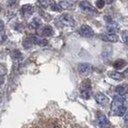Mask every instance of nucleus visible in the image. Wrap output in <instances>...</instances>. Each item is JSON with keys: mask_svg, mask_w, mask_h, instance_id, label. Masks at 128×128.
<instances>
[{"mask_svg": "<svg viewBox=\"0 0 128 128\" xmlns=\"http://www.w3.org/2000/svg\"><path fill=\"white\" fill-rule=\"evenodd\" d=\"M80 93H81V96L84 98V99H88L90 98V95H91V82L89 79H85L81 85H80Z\"/></svg>", "mask_w": 128, "mask_h": 128, "instance_id": "nucleus-1", "label": "nucleus"}, {"mask_svg": "<svg viewBox=\"0 0 128 128\" xmlns=\"http://www.w3.org/2000/svg\"><path fill=\"white\" fill-rule=\"evenodd\" d=\"M125 105V97L122 96V95H116L114 96L113 98V101H112V105H111V113H113L116 109H118L119 107Z\"/></svg>", "mask_w": 128, "mask_h": 128, "instance_id": "nucleus-2", "label": "nucleus"}, {"mask_svg": "<svg viewBox=\"0 0 128 128\" xmlns=\"http://www.w3.org/2000/svg\"><path fill=\"white\" fill-rule=\"evenodd\" d=\"M78 33H79L82 37H85V38H90V37H92V36L94 35V31H93V29H92L90 26L86 25V24L82 25V26L79 28Z\"/></svg>", "mask_w": 128, "mask_h": 128, "instance_id": "nucleus-3", "label": "nucleus"}, {"mask_svg": "<svg viewBox=\"0 0 128 128\" xmlns=\"http://www.w3.org/2000/svg\"><path fill=\"white\" fill-rule=\"evenodd\" d=\"M92 71V66L89 63H80L78 65V72L82 76H87L91 73Z\"/></svg>", "mask_w": 128, "mask_h": 128, "instance_id": "nucleus-4", "label": "nucleus"}, {"mask_svg": "<svg viewBox=\"0 0 128 128\" xmlns=\"http://www.w3.org/2000/svg\"><path fill=\"white\" fill-rule=\"evenodd\" d=\"M79 5H80V8L84 12H86V13H89V14H95V13H97L96 8H94L88 1H81Z\"/></svg>", "mask_w": 128, "mask_h": 128, "instance_id": "nucleus-5", "label": "nucleus"}, {"mask_svg": "<svg viewBox=\"0 0 128 128\" xmlns=\"http://www.w3.org/2000/svg\"><path fill=\"white\" fill-rule=\"evenodd\" d=\"M59 20L65 26H74L75 25L74 18L71 15H69V14H63V15H61L60 18H59Z\"/></svg>", "mask_w": 128, "mask_h": 128, "instance_id": "nucleus-6", "label": "nucleus"}, {"mask_svg": "<svg viewBox=\"0 0 128 128\" xmlns=\"http://www.w3.org/2000/svg\"><path fill=\"white\" fill-rule=\"evenodd\" d=\"M97 122H98V125L100 128H110V126H111L110 121L104 114H100V113L98 114Z\"/></svg>", "mask_w": 128, "mask_h": 128, "instance_id": "nucleus-7", "label": "nucleus"}, {"mask_svg": "<svg viewBox=\"0 0 128 128\" xmlns=\"http://www.w3.org/2000/svg\"><path fill=\"white\" fill-rule=\"evenodd\" d=\"M30 41L32 42V44L38 45V46H46L48 44V41L45 38H42L40 36H36V35H32L29 37Z\"/></svg>", "mask_w": 128, "mask_h": 128, "instance_id": "nucleus-8", "label": "nucleus"}, {"mask_svg": "<svg viewBox=\"0 0 128 128\" xmlns=\"http://www.w3.org/2000/svg\"><path fill=\"white\" fill-rule=\"evenodd\" d=\"M95 101L100 105H106L109 102V98L105 94L99 92V93H96L95 95Z\"/></svg>", "mask_w": 128, "mask_h": 128, "instance_id": "nucleus-9", "label": "nucleus"}, {"mask_svg": "<svg viewBox=\"0 0 128 128\" xmlns=\"http://www.w3.org/2000/svg\"><path fill=\"white\" fill-rule=\"evenodd\" d=\"M106 30H107L108 34H115L119 30V25L114 21H110V22H108V24L106 26Z\"/></svg>", "mask_w": 128, "mask_h": 128, "instance_id": "nucleus-10", "label": "nucleus"}, {"mask_svg": "<svg viewBox=\"0 0 128 128\" xmlns=\"http://www.w3.org/2000/svg\"><path fill=\"white\" fill-rule=\"evenodd\" d=\"M21 10H22V13L24 14V16L28 17V16L32 15V13L34 12V7L30 4H25V5L22 6Z\"/></svg>", "mask_w": 128, "mask_h": 128, "instance_id": "nucleus-11", "label": "nucleus"}, {"mask_svg": "<svg viewBox=\"0 0 128 128\" xmlns=\"http://www.w3.org/2000/svg\"><path fill=\"white\" fill-rule=\"evenodd\" d=\"M101 39L103 41H107V42H117L118 41V36L116 34H103L101 35Z\"/></svg>", "mask_w": 128, "mask_h": 128, "instance_id": "nucleus-12", "label": "nucleus"}, {"mask_svg": "<svg viewBox=\"0 0 128 128\" xmlns=\"http://www.w3.org/2000/svg\"><path fill=\"white\" fill-rule=\"evenodd\" d=\"M41 25V21L38 18H34L29 24H28V29L29 30H37Z\"/></svg>", "mask_w": 128, "mask_h": 128, "instance_id": "nucleus-13", "label": "nucleus"}, {"mask_svg": "<svg viewBox=\"0 0 128 128\" xmlns=\"http://www.w3.org/2000/svg\"><path fill=\"white\" fill-rule=\"evenodd\" d=\"M108 76L114 80H117V81H120L124 78V74H122L121 72H117V71H109Z\"/></svg>", "mask_w": 128, "mask_h": 128, "instance_id": "nucleus-14", "label": "nucleus"}, {"mask_svg": "<svg viewBox=\"0 0 128 128\" xmlns=\"http://www.w3.org/2000/svg\"><path fill=\"white\" fill-rule=\"evenodd\" d=\"M59 6L62 9H72L74 7V1H71V0H63V1L60 2Z\"/></svg>", "mask_w": 128, "mask_h": 128, "instance_id": "nucleus-15", "label": "nucleus"}, {"mask_svg": "<svg viewBox=\"0 0 128 128\" xmlns=\"http://www.w3.org/2000/svg\"><path fill=\"white\" fill-rule=\"evenodd\" d=\"M52 34H53V29H52V27L49 26V25L44 26V27L42 28V30H41V35H42V36L50 37V36H52Z\"/></svg>", "mask_w": 128, "mask_h": 128, "instance_id": "nucleus-16", "label": "nucleus"}, {"mask_svg": "<svg viewBox=\"0 0 128 128\" xmlns=\"http://www.w3.org/2000/svg\"><path fill=\"white\" fill-rule=\"evenodd\" d=\"M126 110H127L126 105H123V106L119 107L118 109H116L112 114H114V115H116V116H120V117H122V116H124V115L126 114Z\"/></svg>", "mask_w": 128, "mask_h": 128, "instance_id": "nucleus-17", "label": "nucleus"}, {"mask_svg": "<svg viewBox=\"0 0 128 128\" xmlns=\"http://www.w3.org/2000/svg\"><path fill=\"white\" fill-rule=\"evenodd\" d=\"M125 66H126V61L123 59H118L113 63V67L115 69H122Z\"/></svg>", "mask_w": 128, "mask_h": 128, "instance_id": "nucleus-18", "label": "nucleus"}, {"mask_svg": "<svg viewBox=\"0 0 128 128\" xmlns=\"http://www.w3.org/2000/svg\"><path fill=\"white\" fill-rule=\"evenodd\" d=\"M126 90H127L126 85H118V86L115 88V92H116L118 95H122V96L126 93Z\"/></svg>", "mask_w": 128, "mask_h": 128, "instance_id": "nucleus-19", "label": "nucleus"}, {"mask_svg": "<svg viewBox=\"0 0 128 128\" xmlns=\"http://www.w3.org/2000/svg\"><path fill=\"white\" fill-rule=\"evenodd\" d=\"M38 2H39V4H40L43 8H47L48 6H50V5L53 3L52 0H38Z\"/></svg>", "mask_w": 128, "mask_h": 128, "instance_id": "nucleus-20", "label": "nucleus"}, {"mask_svg": "<svg viewBox=\"0 0 128 128\" xmlns=\"http://www.w3.org/2000/svg\"><path fill=\"white\" fill-rule=\"evenodd\" d=\"M11 56H12V58L14 60H18V59H20L22 57V54H21V52L19 50H13L12 53H11Z\"/></svg>", "mask_w": 128, "mask_h": 128, "instance_id": "nucleus-21", "label": "nucleus"}, {"mask_svg": "<svg viewBox=\"0 0 128 128\" xmlns=\"http://www.w3.org/2000/svg\"><path fill=\"white\" fill-rule=\"evenodd\" d=\"M49 7L51 8V10H52V11H56V12H61V11H62V8L59 6V4L52 3V4H51Z\"/></svg>", "mask_w": 128, "mask_h": 128, "instance_id": "nucleus-22", "label": "nucleus"}, {"mask_svg": "<svg viewBox=\"0 0 128 128\" xmlns=\"http://www.w3.org/2000/svg\"><path fill=\"white\" fill-rule=\"evenodd\" d=\"M31 45H32V42L30 41V39H29V38H27L26 40H24V41H23V46H24L26 49L30 48V47H31Z\"/></svg>", "mask_w": 128, "mask_h": 128, "instance_id": "nucleus-23", "label": "nucleus"}, {"mask_svg": "<svg viewBox=\"0 0 128 128\" xmlns=\"http://www.w3.org/2000/svg\"><path fill=\"white\" fill-rule=\"evenodd\" d=\"M6 72H7V70H6V67L4 66V65H2V64H0V76H4L5 74H6Z\"/></svg>", "mask_w": 128, "mask_h": 128, "instance_id": "nucleus-24", "label": "nucleus"}, {"mask_svg": "<svg viewBox=\"0 0 128 128\" xmlns=\"http://www.w3.org/2000/svg\"><path fill=\"white\" fill-rule=\"evenodd\" d=\"M104 1L103 0H96V7L97 8H103L104 7Z\"/></svg>", "mask_w": 128, "mask_h": 128, "instance_id": "nucleus-25", "label": "nucleus"}, {"mask_svg": "<svg viewBox=\"0 0 128 128\" xmlns=\"http://www.w3.org/2000/svg\"><path fill=\"white\" fill-rule=\"evenodd\" d=\"M6 40V34L3 31H0V44H2Z\"/></svg>", "mask_w": 128, "mask_h": 128, "instance_id": "nucleus-26", "label": "nucleus"}, {"mask_svg": "<svg viewBox=\"0 0 128 128\" xmlns=\"http://www.w3.org/2000/svg\"><path fill=\"white\" fill-rule=\"evenodd\" d=\"M122 39L124 43H127V31H123L122 33Z\"/></svg>", "mask_w": 128, "mask_h": 128, "instance_id": "nucleus-27", "label": "nucleus"}, {"mask_svg": "<svg viewBox=\"0 0 128 128\" xmlns=\"http://www.w3.org/2000/svg\"><path fill=\"white\" fill-rule=\"evenodd\" d=\"M3 28H4V23L3 21L0 20V31H3Z\"/></svg>", "mask_w": 128, "mask_h": 128, "instance_id": "nucleus-28", "label": "nucleus"}, {"mask_svg": "<svg viewBox=\"0 0 128 128\" xmlns=\"http://www.w3.org/2000/svg\"><path fill=\"white\" fill-rule=\"evenodd\" d=\"M104 1V3H106V4H111L114 0H103Z\"/></svg>", "mask_w": 128, "mask_h": 128, "instance_id": "nucleus-29", "label": "nucleus"}, {"mask_svg": "<svg viewBox=\"0 0 128 128\" xmlns=\"http://www.w3.org/2000/svg\"><path fill=\"white\" fill-rule=\"evenodd\" d=\"M3 82H4V78H3L2 76H0V85H2Z\"/></svg>", "mask_w": 128, "mask_h": 128, "instance_id": "nucleus-30", "label": "nucleus"}, {"mask_svg": "<svg viewBox=\"0 0 128 128\" xmlns=\"http://www.w3.org/2000/svg\"><path fill=\"white\" fill-rule=\"evenodd\" d=\"M0 102H1V97H0Z\"/></svg>", "mask_w": 128, "mask_h": 128, "instance_id": "nucleus-31", "label": "nucleus"}]
</instances>
